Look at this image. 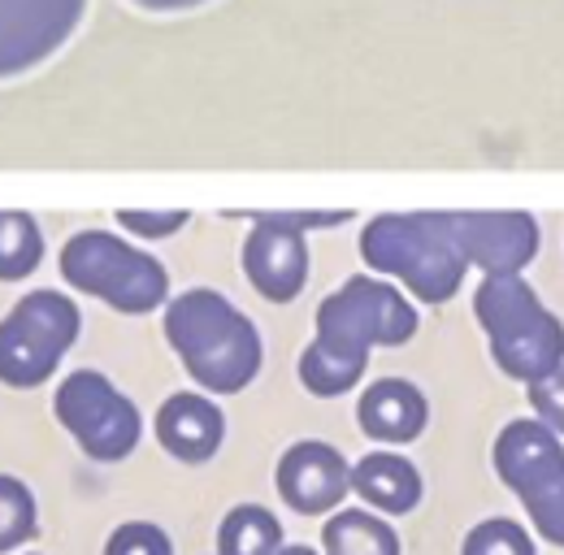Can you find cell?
<instances>
[{
  "mask_svg": "<svg viewBox=\"0 0 564 555\" xmlns=\"http://www.w3.org/2000/svg\"><path fill=\"white\" fill-rule=\"evenodd\" d=\"M369 270L400 278L425 304H447L469 270L521 274L539 257L530 213H382L360 235Z\"/></svg>",
  "mask_w": 564,
  "mask_h": 555,
  "instance_id": "1",
  "label": "cell"
},
{
  "mask_svg": "<svg viewBox=\"0 0 564 555\" xmlns=\"http://www.w3.org/2000/svg\"><path fill=\"white\" fill-rule=\"evenodd\" d=\"M417 335L413 304L373 278H348L317 304V339L300 356V382L313 395L352 391L373 347H400Z\"/></svg>",
  "mask_w": 564,
  "mask_h": 555,
  "instance_id": "2",
  "label": "cell"
},
{
  "mask_svg": "<svg viewBox=\"0 0 564 555\" xmlns=\"http://www.w3.org/2000/svg\"><path fill=\"white\" fill-rule=\"evenodd\" d=\"M165 339L183 369L213 395H239L265 360L257 326L209 286H196L165 308Z\"/></svg>",
  "mask_w": 564,
  "mask_h": 555,
  "instance_id": "3",
  "label": "cell"
},
{
  "mask_svg": "<svg viewBox=\"0 0 564 555\" xmlns=\"http://www.w3.org/2000/svg\"><path fill=\"white\" fill-rule=\"evenodd\" d=\"M474 313L487 330L495 364L534 387L564 364V326L543 308L539 291L521 274H482L474 291Z\"/></svg>",
  "mask_w": 564,
  "mask_h": 555,
  "instance_id": "4",
  "label": "cell"
},
{
  "mask_svg": "<svg viewBox=\"0 0 564 555\" xmlns=\"http://www.w3.org/2000/svg\"><path fill=\"white\" fill-rule=\"evenodd\" d=\"M495 474L508 486L539 538H547L552 547H564V443L552 425H543L539 416H521L508 421L503 434L495 438Z\"/></svg>",
  "mask_w": 564,
  "mask_h": 555,
  "instance_id": "5",
  "label": "cell"
},
{
  "mask_svg": "<svg viewBox=\"0 0 564 555\" xmlns=\"http://www.w3.org/2000/svg\"><path fill=\"white\" fill-rule=\"evenodd\" d=\"M62 274L70 286L105 300L118 313H152L156 304H165L170 278L161 270V261L143 257L135 248H127L122 239H113L109 230H83L62 248Z\"/></svg>",
  "mask_w": 564,
  "mask_h": 555,
  "instance_id": "6",
  "label": "cell"
},
{
  "mask_svg": "<svg viewBox=\"0 0 564 555\" xmlns=\"http://www.w3.org/2000/svg\"><path fill=\"white\" fill-rule=\"evenodd\" d=\"M78 339V308L57 291H31L0 322V382L31 391L44 387Z\"/></svg>",
  "mask_w": 564,
  "mask_h": 555,
  "instance_id": "7",
  "label": "cell"
},
{
  "mask_svg": "<svg viewBox=\"0 0 564 555\" xmlns=\"http://www.w3.org/2000/svg\"><path fill=\"white\" fill-rule=\"evenodd\" d=\"M53 409L91 460H122L140 443V409L105 373H91V369L70 373L57 387Z\"/></svg>",
  "mask_w": 564,
  "mask_h": 555,
  "instance_id": "8",
  "label": "cell"
},
{
  "mask_svg": "<svg viewBox=\"0 0 564 555\" xmlns=\"http://www.w3.org/2000/svg\"><path fill=\"white\" fill-rule=\"evenodd\" d=\"M87 0H0V78L48 62L78 26Z\"/></svg>",
  "mask_w": 564,
  "mask_h": 555,
  "instance_id": "9",
  "label": "cell"
},
{
  "mask_svg": "<svg viewBox=\"0 0 564 555\" xmlns=\"http://www.w3.org/2000/svg\"><path fill=\"white\" fill-rule=\"evenodd\" d=\"M352 490V465L330 443H295L279 460V494L304 516H322Z\"/></svg>",
  "mask_w": 564,
  "mask_h": 555,
  "instance_id": "10",
  "label": "cell"
},
{
  "mask_svg": "<svg viewBox=\"0 0 564 555\" xmlns=\"http://www.w3.org/2000/svg\"><path fill=\"white\" fill-rule=\"evenodd\" d=\"M252 235L243 239V274L270 300L291 304L308 282V248L295 226H279L265 217H252Z\"/></svg>",
  "mask_w": 564,
  "mask_h": 555,
  "instance_id": "11",
  "label": "cell"
},
{
  "mask_svg": "<svg viewBox=\"0 0 564 555\" xmlns=\"http://www.w3.org/2000/svg\"><path fill=\"white\" fill-rule=\"evenodd\" d=\"M221 434H226V416L205 395L178 391L156 409V443L183 465H205L221 447Z\"/></svg>",
  "mask_w": 564,
  "mask_h": 555,
  "instance_id": "12",
  "label": "cell"
},
{
  "mask_svg": "<svg viewBox=\"0 0 564 555\" xmlns=\"http://www.w3.org/2000/svg\"><path fill=\"white\" fill-rule=\"evenodd\" d=\"M356 421L378 443H413V438H422L430 409H425V395L413 382L378 378L373 387H365V395L356 404Z\"/></svg>",
  "mask_w": 564,
  "mask_h": 555,
  "instance_id": "13",
  "label": "cell"
},
{
  "mask_svg": "<svg viewBox=\"0 0 564 555\" xmlns=\"http://www.w3.org/2000/svg\"><path fill=\"white\" fill-rule=\"evenodd\" d=\"M352 490L365 503H373V508H382L391 516H404L422 499V478L404 456L373 451L360 465H352Z\"/></svg>",
  "mask_w": 564,
  "mask_h": 555,
  "instance_id": "14",
  "label": "cell"
},
{
  "mask_svg": "<svg viewBox=\"0 0 564 555\" xmlns=\"http://www.w3.org/2000/svg\"><path fill=\"white\" fill-rule=\"evenodd\" d=\"M322 555H400V538L387 521L360 508H344L322 530Z\"/></svg>",
  "mask_w": 564,
  "mask_h": 555,
  "instance_id": "15",
  "label": "cell"
},
{
  "mask_svg": "<svg viewBox=\"0 0 564 555\" xmlns=\"http://www.w3.org/2000/svg\"><path fill=\"white\" fill-rule=\"evenodd\" d=\"M217 555H282V525L274 512L243 503L217 530Z\"/></svg>",
  "mask_w": 564,
  "mask_h": 555,
  "instance_id": "16",
  "label": "cell"
},
{
  "mask_svg": "<svg viewBox=\"0 0 564 555\" xmlns=\"http://www.w3.org/2000/svg\"><path fill=\"white\" fill-rule=\"evenodd\" d=\"M40 257H44L40 226L26 213H0V282L35 274Z\"/></svg>",
  "mask_w": 564,
  "mask_h": 555,
  "instance_id": "17",
  "label": "cell"
},
{
  "mask_svg": "<svg viewBox=\"0 0 564 555\" xmlns=\"http://www.w3.org/2000/svg\"><path fill=\"white\" fill-rule=\"evenodd\" d=\"M26 538H35V499L18 478L0 474V552H13Z\"/></svg>",
  "mask_w": 564,
  "mask_h": 555,
  "instance_id": "18",
  "label": "cell"
},
{
  "mask_svg": "<svg viewBox=\"0 0 564 555\" xmlns=\"http://www.w3.org/2000/svg\"><path fill=\"white\" fill-rule=\"evenodd\" d=\"M460 555H534V538L517 521L491 516V521H482V525L469 530Z\"/></svg>",
  "mask_w": 564,
  "mask_h": 555,
  "instance_id": "19",
  "label": "cell"
},
{
  "mask_svg": "<svg viewBox=\"0 0 564 555\" xmlns=\"http://www.w3.org/2000/svg\"><path fill=\"white\" fill-rule=\"evenodd\" d=\"M105 555H174V547H170V538H165L156 525L131 521V525H118V530H113Z\"/></svg>",
  "mask_w": 564,
  "mask_h": 555,
  "instance_id": "20",
  "label": "cell"
},
{
  "mask_svg": "<svg viewBox=\"0 0 564 555\" xmlns=\"http://www.w3.org/2000/svg\"><path fill=\"white\" fill-rule=\"evenodd\" d=\"M530 409L543 425H552L556 434H564V364L556 373H547L543 382L530 387Z\"/></svg>",
  "mask_w": 564,
  "mask_h": 555,
  "instance_id": "21",
  "label": "cell"
},
{
  "mask_svg": "<svg viewBox=\"0 0 564 555\" xmlns=\"http://www.w3.org/2000/svg\"><path fill=\"white\" fill-rule=\"evenodd\" d=\"M118 226L135 230V235H143V239H165V235H174L178 226H187V213H183V208H170V213H140V208H122V213H118Z\"/></svg>",
  "mask_w": 564,
  "mask_h": 555,
  "instance_id": "22",
  "label": "cell"
},
{
  "mask_svg": "<svg viewBox=\"0 0 564 555\" xmlns=\"http://www.w3.org/2000/svg\"><path fill=\"white\" fill-rule=\"evenodd\" d=\"M131 4H140L148 13H178V9H196L205 0H131Z\"/></svg>",
  "mask_w": 564,
  "mask_h": 555,
  "instance_id": "23",
  "label": "cell"
},
{
  "mask_svg": "<svg viewBox=\"0 0 564 555\" xmlns=\"http://www.w3.org/2000/svg\"><path fill=\"white\" fill-rule=\"evenodd\" d=\"M282 555H317L313 547H282Z\"/></svg>",
  "mask_w": 564,
  "mask_h": 555,
  "instance_id": "24",
  "label": "cell"
}]
</instances>
